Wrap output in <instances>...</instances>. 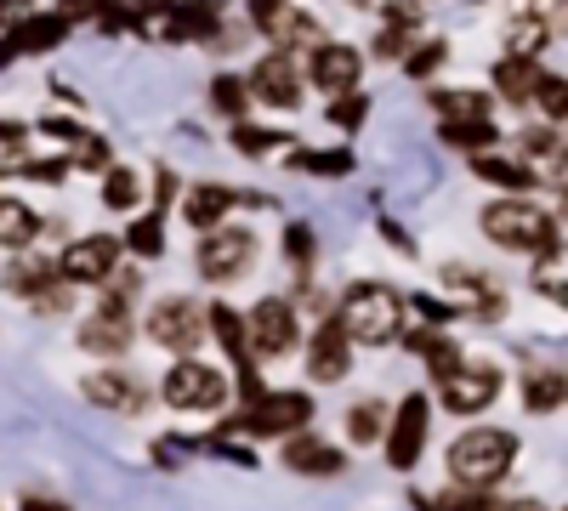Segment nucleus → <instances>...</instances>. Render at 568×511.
Instances as JSON below:
<instances>
[{"label":"nucleus","instance_id":"5701e85b","mask_svg":"<svg viewBox=\"0 0 568 511\" xmlns=\"http://www.w3.org/2000/svg\"><path fill=\"white\" fill-rule=\"evenodd\" d=\"M404 347H409L426 369H433V381H438V376H449V369L466 358V352H460V341H455L449 330H438V324H420V330H404Z\"/></svg>","mask_w":568,"mask_h":511},{"label":"nucleus","instance_id":"8fccbe9b","mask_svg":"<svg viewBox=\"0 0 568 511\" xmlns=\"http://www.w3.org/2000/svg\"><path fill=\"white\" fill-rule=\"evenodd\" d=\"M495 511H546V505H540V500H500Z\"/></svg>","mask_w":568,"mask_h":511},{"label":"nucleus","instance_id":"4468645a","mask_svg":"<svg viewBox=\"0 0 568 511\" xmlns=\"http://www.w3.org/2000/svg\"><path fill=\"white\" fill-rule=\"evenodd\" d=\"M302 352H307V376H313L318 387H336V381L353 376V336L342 330V318H336V313H329L318 330L307 336Z\"/></svg>","mask_w":568,"mask_h":511},{"label":"nucleus","instance_id":"9b49d317","mask_svg":"<svg viewBox=\"0 0 568 511\" xmlns=\"http://www.w3.org/2000/svg\"><path fill=\"white\" fill-rule=\"evenodd\" d=\"M125 296H131V278H120V290L109 285L103 307L80 324V347H85V352H98V358H120V352L131 347V302H125Z\"/></svg>","mask_w":568,"mask_h":511},{"label":"nucleus","instance_id":"3c124183","mask_svg":"<svg viewBox=\"0 0 568 511\" xmlns=\"http://www.w3.org/2000/svg\"><path fill=\"white\" fill-rule=\"evenodd\" d=\"M12 58H18V52H12V40H0V69H7Z\"/></svg>","mask_w":568,"mask_h":511},{"label":"nucleus","instance_id":"72a5a7b5","mask_svg":"<svg viewBox=\"0 0 568 511\" xmlns=\"http://www.w3.org/2000/svg\"><path fill=\"white\" fill-rule=\"evenodd\" d=\"M125 256H142V262H154V256H165V222L149 211V216H136L131 227H125Z\"/></svg>","mask_w":568,"mask_h":511},{"label":"nucleus","instance_id":"7c9ffc66","mask_svg":"<svg viewBox=\"0 0 568 511\" xmlns=\"http://www.w3.org/2000/svg\"><path fill=\"white\" fill-rule=\"evenodd\" d=\"M546 40H551V23H546V18L517 12V18L506 23V58H540Z\"/></svg>","mask_w":568,"mask_h":511},{"label":"nucleus","instance_id":"c03bdc74","mask_svg":"<svg viewBox=\"0 0 568 511\" xmlns=\"http://www.w3.org/2000/svg\"><path fill=\"white\" fill-rule=\"evenodd\" d=\"M103 7H109V0H58V18H63L69 29H74V23H98Z\"/></svg>","mask_w":568,"mask_h":511},{"label":"nucleus","instance_id":"ddd939ff","mask_svg":"<svg viewBox=\"0 0 568 511\" xmlns=\"http://www.w3.org/2000/svg\"><path fill=\"white\" fill-rule=\"evenodd\" d=\"M120 256H125V239H114V234H85V239H74V245L58 256V273L69 278V285H109V278L120 273Z\"/></svg>","mask_w":568,"mask_h":511},{"label":"nucleus","instance_id":"09e8293b","mask_svg":"<svg viewBox=\"0 0 568 511\" xmlns=\"http://www.w3.org/2000/svg\"><path fill=\"white\" fill-rule=\"evenodd\" d=\"M23 511H69V505H58V500H40V494H29V500H23Z\"/></svg>","mask_w":568,"mask_h":511},{"label":"nucleus","instance_id":"6e6552de","mask_svg":"<svg viewBox=\"0 0 568 511\" xmlns=\"http://www.w3.org/2000/svg\"><path fill=\"white\" fill-rule=\"evenodd\" d=\"M426 438H433V398L426 392H404L398 409H393V421H387V467L393 472H415L420 467V454H426Z\"/></svg>","mask_w":568,"mask_h":511},{"label":"nucleus","instance_id":"cd10ccee","mask_svg":"<svg viewBox=\"0 0 568 511\" xmlns=\"http://www.w3.org/2000/svg\"><path fill=\"white\" fill-rule=\"evenodd\" d=\"M63 34H69V23H63L58 12H40V18H23V23L7 29V40H12L18 58H23V52H52V45H63Z\"/></svg>","mask_w":568,"mask_h":511},{"label":"nucleus","instance_id":"a211bd4d","mask_svg":"<svg viewBox=\"0 0 568 511\" xmlns=\"http://www.w3.org/2000/svg\"><path fill=\"white\" fill-rule=\"evenodd\" d=\"M85 398L98 403V409H114V415H136V409H149V387L120 376V369H98V376H85Z\"/></svg>","mask_w":568,"mask_h":511},{"label":"nucleus","instance_id":"0eeeda50","mask_svg":"<svg viewBox=\"0 0 568 511\" xmlns=\"http://www.w3.org/2000/svg\"><path fill=\"white\" fill-rule=\"evenodd\" d=\"M245 324H251V352H256V358H291L296 347H307V336H302V307H296L291 296H262V302L245 313Z\"/></svg>","mask_w":568,"mask_h":511},{"label":"nucleus","instance_id":"f3484780","mask_svg":"<svg viewBox=\"0 0 568 511\" xmlns=\"http://www.w3.org/2000/svg\"><path fill=\"white\" fill-rule=\"evenodd\" d=\"M415 40H420V0H387V18L375 29V58L404 63Z\"/></svg>","mask_w":568,"mask_h":511},{"label":"nucleus","instance_id":"393cba45","mask_svg":"<svg viewBox=\"0 0 568 511\" xmlns=\"http://www.w3.org/2000/svg\"><path fill=\"white\" fill-rule=\"evenodd\" d=\"M426 103H433V114L444 125H460V120H489V91L478 85H438V91H426Z\"/></svg>","mask_w":568,"mask_h":511},{"label":"nucleus","instance_id":"20e7f679","mask_svg":"<svg viewBox=\"0 0 568 511\" xmlns=\"http://www.w3.org/2000/svg\"><path fill=\"white\" fill-rule=\"evenodd\" d=\"M227 392H233L227 376L216 364H200V358H176L165 369V381H160V398L182 415H216L227 403Z\"/></svg>","mask_w":568,"mask_h":511},{"label":"nucleus","instance_id":"603ef678","mask_svg":"<svg viewBox=\"0 0 568 511\" xmlns=\"http://www.w3.org/2000/svg\"><path fill=\"white\" fill-rule=\"evenodd\" d=\"M562 216H568V194H562Z\"/></svg>","mask_w":568,"mask_h":511},{"label":"nucleus","instance_id":"37998d69","mask_svg":"<svg viewBox=\"0 0 568 511\" xmlns=\"http://www.w3.org/2000/svg\"><path fill=\"white\" fill-rule=\"evenodd\" d=\"M278 143H284L278 131H262V125H245V120L233 125V149L251 154V160H256V154H267V149H278Z\"/></svg>","mask_w":568,"mask_h":511},{"label":"nucleus","instance_id":"f03ea898","mask_svg":"<svg viewBox=\"0 0 568 511\" xmlns=\"http://www.w3.org/2000/svg\"><path fill=\"white\" fill-rule=\"evenodd\" d=\"M562 216L546 211L540 200L529 194H500L478 211V227H484V239L500 245V251H524V256H546L557 239H562Z\"/></svg>","mask_w":568,"mask_h":511},{"label":"nucleus","instance_id":"864d4df0","mask_svg":"<svg viewBox=\"0 0 568 511\" xmlns=\"http://www.w3.org/2000/svg\"><path fill=\"white\" fill-rule=\"evenodd\" d=\"M353 7H369V0H353Z\"/></svg>","mask_w":568,"mask_h":511},{"label":"nucleus","instance_id":"f8f14e48","mask_svg":"<svg viewBox=\"0 0 568 511\" xmlns=\"http://www.w3.org/2000/svg\"><path fill=\"white\" fill-rule=\"evenodd\" d=\"M251 98L267 109H302V91H307V69H296V52H267L262 63H251Z\"/></svg>","mask_w":568,"mask_h":511},{"label":"nucleus","instance_id":"c85d7f7f","mask_svg":"<svg viewBox=\"0 0 568 511\" xmlns=\"http://www.w3.org/2000/svg\"><path fill=\"white\" fill-rule=\"evenodd\" d=\"M34 234H40V216H34L23 200L0 194V245H7V251H29Z\"/></svg>","mask_w":568,"mask_h":511},{"label":"nucleus","instance_id":"4c0bfd02","mask_svg":"<svg viewBox=\"0 0 568 511\" xmlns=\"http://www.w3.org/2000/svg\"><path fill=\"white\" fill-rule=\"evenodd\" d=\"M535 109H540L551 125H568V74H546V80H540Z\"/></svg>","mask_w":568,"mask_h":511},{"label":"nucleus","instance_id":"f257e3e1","mask_svg":"<svg viewBox=\"0 0 568 511\" xmlns=\"http://www.w3.org/2000/svg\"><path fill=\"white\" fill-rule=\"evenodd\" d=\"M342 330L353 336V347H393L409 330V296L382 285V278H358L342 290Z\"/></svg>","mask_w":568,"mask_h":511},{"label":"nucleus","instance_id":"5fc2aeb1","mask_svg":"<svg viewBox=\"0 0 568 511\" xmlns=\"http://www.w3.org/2000/svg\"><path fill=\"white\" fill-rule=\"evenodd\" d=\"M562 511H568V505H562Z\"/></svg>","mask_w":568,"mask_h":511},{"label":"nucleus","instance_id":"a18cd8bd","mask_svg":"<svg viewBox=\"0 0 568 511\" xmlns=\"http://www.w3.org/2000/svg\"><path fill=\"white\" fill-rule=\"evenodd\" d=\"M176 194H182V188H176V171H160V176H154V216H165V211L176 205Z\"/></svg>","mask_w":568,"mask_h":511},{"label":"nucleus","instance_id":"aec40b11","mask_svg":"<svg viewBox=\"0 0 568 511\" xmlns=\"http://www.w3.org/2000/svg\"><path fill=\"white\" fill-rule=\"evenodd\" d=\"M233 205H245L233 188H222V182H200V188H187V194H182V205H176V211H182V222H187V227L211 234V227H222V216H227Z\"/></svg>","mask_w":568,"mask_h":511},{"label":"nucleus","instance_id":"bb28decb","mask_svg":"<svg viewBox=\"0 0 568 511\" xmlns=\"http://www.w3.org/2000/svg\"><path fill=\"white\" fill-rule=\"evenodd\" d=\"M529 285H535V296H546L551 307H568V239H557L546 256H535Z\"/></svg>","mask_w":568,"mask_h":511},{"label":"nucleus","instance_id":"79ce46f5","mask_svg":"<svg viewBox=\"0 0 568 511\" xmlns=\"http://www.w3.org/2000/svg\"><path fill=\"white\" fill-rule=\"evenodd\" d=\"M284 262H291L296 273L313 267V227H307V222H291V227H284Z\"/></svg>","mask_w":568,"mask_h":511},{"label":"nucleus","instance_id":"9d476101","mask_svg":"<svg viewBox=\"0 0 568 511\" xmlns=\"http://www.w3.org/2000/svg\"><path fill=\"white\" fill-rule=\"evenodd\" d=\"M313 421V392H273L267 387V398H256L240 421V432H251V438H291V432H302Z\"/></svg>","mask_w":568,"mask_h":511},{"label":"nucleus","instance_id":"2f4dec72","mask_svg":"<svg viewBox=\"0 0 568 511\" xmlns=\"http://www.w3.org/2000/svg\"><path fill=\"white\" fill-rule=\"evenodd\" d=\"M387 421H393V409H387L382 398H358V403L347 409V438H353V443H382V438H387Z\"/></svg>","mask_w":568,"mask_h":511},{"label":"nucleus","instance_id":"ea45409f","mask_svg":"<svg viewBox=\"0 0 568 511\" xmlns=\"http://www.w3.org/2000/svg\"><path fill=\"white\" fill-rule=\"evenodd\" d=\"M364 114H369V98H364V91H347V98H329V109H324V120L336 125V131H358V125H364Z\"/></svg>","mask_w":568,"mask_h":511},{"label":"nucleus","instance_id":"f704fd0d","mask_svg":"<svg viewBox=\"0 0 568 511\" xmlns=\"http://www.w3.org/2000/svg\"><path fill=\"white\" fill-rule=\"evenodd\" d=\"M358 160L347 149H291V171H307V176H347Z\"/></svg>","mask_w":568,"mask_h":511},{"label":"nucleus","instance_id":"473e14b6","mask_svg":"<svg viewBox=\"0 0 568 511\" xmlns=\"http://www.w3.org/2000/svg\"><path fill=\"white\" fill-rule=\"evenodd\" d=\"M211 109H216L222 120L240 125V120L251 114V80H245V74H216V80H211Z\"/></svg>","mask_w":568,"mask_h":511},{"label":"nucleus","instance_id":"de8ad7c7","mask_svg":"<svg viewBox=\"0 0 568 511\" xmlns=\"http://www.w3.org/2000/svg\"><path fill=\"white\" fill-rule=\"evenodd\" d=\"M125 7H136L142 18H149V12H171V7H176V0H125Z\"/></svg>","mask_w":568,"mask_h":511},{"label":"nucleus","instance_id":"b1692460","mask_svg":"<svg viewBox=\"0 0 568 511\" xmlns=\"http://www.w3.org/2000/svg\"><path fill=\"white\" fill-rule=\"evenodd\" d=\"M205 318H211V336L222 341V352L240 364V376L245 369H256V352H251V324H245V313H233V307H222V302H211L205 307Z\"/></svg>","mask_w":568,"mask_h":511},{"label":"nucleus","instance_id":"39448f33","mask_svg":"<svg viewBox=\"0 0 568 511\" xmlns=\"http://www.w3.org/2000/svg\"><path fill=\"white\" fill-rule=\"evenodd\" d=\"M211 336V318L194 296H160L149 307V341L176 352V358H194V347Z\"/></svg>","mask_w":568,"mask_h":511},{"label":"nucleus","instance_id":"412c9836","mask_svg":"<svg viewBox=\"0 0 568 511\" xmlns=\"http://www.w3.org/2000/svg\"><path fill=\"white\" fill-rule=\"evenodd\" d=\"M471 176H484L489 188H500V194H535L540 188V171L529 165V160H506V154H471Z\"/></svg>","mask_w":568,"mask_h":511},{"label":"nucleus","instance_id":"c756f323","mask_svg":"<svg viewBox=\"0 0 568 511\" xmlns=\"http://www.w3.org/2000/svg\"><path fill=\"white\" fill-rule=\"evenodd\" d=\"M557 403H568V376L562 369H529L524 376V409L529 415H551Z\"/></svg>","mask_w":568,"mask_h":511},{"label":"nucleus","instance_id":"6ab92c4d","mask_svg":"<svg viewBox=\"0 0 568 511\" xmlns=\"http://www.w3.org/2000/svg\"><path fill=\"white\" fill-rule=\"evenodd\" d=\"M63 285H69V278L58 273V262L18 256V262L7 267V290H12V296H23V302H34V307H45V296H58Z\"/></svg>","mask_w":568,"mask_h":511},{"label":"nucleus","instance_id":"a19ab883","mask_svg":"<svg viewBox=\"0 0 568 511\" xmlns=\"http://www.w3.org/2000/svg\"><path fill=\"white\" fill-rule=\"evenodd\" d=\"M29 171V143L18 125H0V176H23Z\"/></svg>","mask_w":568,"mask_h":511},{"label":"nucleus","instance_id":"7ed1b4c3","mask_svg":"<svg viewBox=\"0 0 568 511\" xmlns=\"http://www.w3.org/2000/svg\"><path fill=\"white\" fill-rule=\"evenodd\" d=\"M449 478L466 483V489H495L506 472H511V460H517V438L506 427H466L455 443H449Z\"/></svg>","mask_w":568,"mask_h":511},{"label":"nucleus","instance_id":"423d86ee","mask_svg":"<svg viewBox=\"0 0 568 511\" xmlns=\"http://www.w3.org/2000/svg\"><path fill=\"white\" fill-rule=\"evenodd\" d=\"M194 267L205 285H233V278H245L256 267V234L251 227H211L194 245Z\"/></svg>","mask_w":568,"mask_h":511},{"label":"nucleus","instance_id":"1a4fd4ad","mask_svg":"<svg viewBox=\"0 0 568 511\" xmlns=\"http://www.w3.org/2000/svg\"><path fill=\"white\" fill-rule=\"evenodd\" d=\"M500 398V369L489 358H460L449 376H438V403L449 415H484Z\"/></svg>","mask_w":568,"mask_h":511},{"label":"nucleus","instance_id":"4be33fe9","mask_svg":"<svg viewBox=\"0 0 568 511\" xmlns=\"http://www.w3.org/2000/svg\"><path fill=\"white\" fill-rule=\"evenodd\" d=\"M540 80H546V69H540L535 58H500V63H495V98L511 103V109H529L535 91H540Z\"/></svg>","mask_w":568,"mask_h":511},{"label":"nucleus","instance_id":"dca6fc26","mask_svg":"<svg viewBox=\"0 0 568 511\" xmlns=\"http://www.w3.org/2000/svg\"><path fill=\"white\" fill-rule=\"evenodd\" d=\"M284 467L291 472H302V478H342L347 472V454L342 449H329L318 432H291L284 438Z\"/></svg>","mask_w":568,"mask_h":511},{"label":"nucleus","instance_id":"2eb2a0df","mask_svg":"<svg viewBox=\"0 0 568 511\" xmlns=\"http://www.w3.org/2000/svg\"><path fill=\"white\" fill-rule=\"evenodd\" d=\"M358 74H364V52L347 40H324L313 45V58H307V80L318 91H329V98H347V91H358Z\"/></svg>","mask_w":568,"mask_h":511},{"label":"nucleus","instance_id":"49530a36","mask_svg":"<svg viewBox=\"0 0 568 511\" xmlns=\"http://www.w3.org/2000/svg\"><path fill=\"white\" fill-rule=\"evenodd\" d=\"M29 18V0H0V29H12Z\"/></svg>","mask_w":568,"mask_h":511},{"label":"nucleus","instance_id":"c9c22d12","mask_svg":"<svg viewBox=\"0 0 568 511\" xmlns=\"http://www.w3.org/2000/svg\"><path fill=\"white\" fill-rule=\"evenodd\" d=\"M438 136H444L449 149H471V154H489V149L500 143L495 120H460V125H438Z\"/></svg>","mask_w":568,"mask_h":511},{"label":"nucleus","instance_id":"58836bf2","mask_svg":"<svg viewBox=\"0 0 568 511\" xmlns=\"http://www.w3.org/2000/svg\"><path fill=\"white\" fill-rule=\"evenodd\" d=\"M136 194H142V188H136V176H131L125 165H109V171H103V205H109V211H131Z\"/></svg>","mask_w":568,"mask_h":511},{"label":"nucleus","instance_id":"e433bc0d","mask_svg":"<svg viewBox=\"0 0 568 511\" xmlns=\"http://www.w3.org/2000/svg\"><path fill=\"white\" fill-rule=\"evenodd\" d=\"M444 58H449V45H444L438 34H433V40H415L409 58H404V74H409V80H433V74L444 69Z\"/></svg>","mask_w":568,"mask_h":511},{"label":"nucleus","instance_id":"a878e982","mask_svg":"<svg viewBox=\"0 0 568 511\" xmlns=\"http://www.w3.org/2000/svg\"><path fill=\"white\" fill-rule=\"evenodd\" d=\"M216 29H222V7H216V0H176L171 18H165L171 40H216Z\"/></svg>","mask_w":568,"mask_h":511}]
</instances>
